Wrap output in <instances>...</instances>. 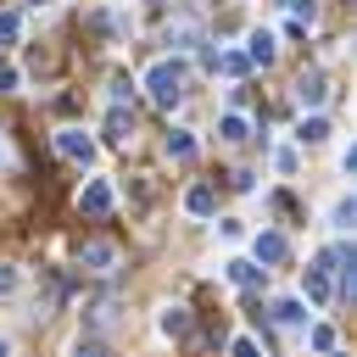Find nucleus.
<instances>
[{"mask_svg":"<svg viewBox=\"0 0 357 357\" xmlns=\"http://www.w3.org/2000/svg\"><path fill=\"white\" fill-rule=\"evenodd\" d=\"M145 89H151V100H156L162 112H173L178 95H184V67H178V61H156V67L145 73Z\"/></svg>","mask_w":357,"mask_h":357,"instance_id":"obj_1","label":"nucleus"},{"mask_svg":"<svg viewBox=\"0 0 357 357\" xmlns=\"http://www.w3.org/2000/svg\"><path fill=\"white\" fill-rule=\"evenodd\" d=\"M78 206H84L89 218H106V212L117 206V190H112L106 178H89V184H84V195H78Z\"/></svg>","mask_w":357,"mask_h":357,"instance_id":"obj_2","label":"nucleus"},{"mask_svg":"<svg viewBox=\"0 0 357 357\" xmlns=\"http://www.w3.org/2000/svg\"><path fill=\"white\" fill-rule=\"evenodd\" d=\"M251 251H257V257H251V262H257V268H273V262H284V257H290V240H284V234H279V229H262V234H257V245H251Z\"/></svg>","mask_w":357,"mask_h":357,"instance_id":"obj_3","label":"nucleus"},{"mask_svg":"<svg viewBox=\"0 0 357 357\" xmlns=\"http://www.w3.org/2000/svg\"><path fill=\"white\" fill-rule=\"evenodd\" d=\"M56 151H61L67 162H95V139H89L84 128H61V134H56Z\"/></svg>","mask_w":357,"mask_h":357,"instance_id":"obj_4","label":"nucleus"},{"mask_svg":"<svg viewBox=\"0 0 357 357\" xmlns=\"http://www.w3.org/2000/svg\"><path fill=\"white\" fill-rule=\"evenodd\" d=\"M223 273H229V284H240V290H257V284L268 279V268H257L251 257H229V262H223Z\"/></svg>","mask_w":357,"mask_h":357,"instance_id":"obj_5","label":"nucleus"},{"mask_svg":"<svg viewBox=\"0 0 357 357\" xmlns=\"http://www.w3.org/2000/svg\"><path fill=\"white\" fill-rule=\"evenodd\" d=\"M206 67L223 73V78H245V73H251V61H245L240 50H206Z\"/></svg>","mask_w":357,"mask_h":357,"instance_id":"obj_6","label":"nucleus"},{"mask_svg":"<svg viewBox=\"0 0 357 357\" xmlns=\"http://www.w3.org/2000/svg\"><path fill=\"white\" fill-rule=\"evenodd\" d=\"M78 262H84L89 273H112V262H117V245H106V240H89V245L78 251Z\"/></svg>","mask_w":357,"mask_h":357,"instance_id":"obj_7","label":"nucleus"},{"mask_svg":"<svg viewBox=\"0 0 357 357\" xmlns=\"http://www.w3.org/2000/svg\"><path fill=\"white\" fill-rule=\"evenodd\" d=\"M245 45H251V50H245V61H251V67H268V61L279 56V45H273V33H268V28H251V39H245Z\"/></svg>","mask_w":357,"mask_h":357,"instance_id":"obj_8","label":"nucleus"},{"mask_svg":"<svg viewBox=\"0 0 357 357\" xmlns=\"http://www.w3.org/2000/svg\"><path fill=\"white\" fill-rule=\"evenodd\" d=\"M212 206H218L212 184H190V190H184V212H190V218H212Z\"/></svg>","mask_w":357,"mask_h":357,"instance_id":"obj_9","label":"nucleus"},{"mask_svg":"<svg viewBox=\"0 0 357 357\" xmlns=\"http://www.w3.org/2000/svg\"><path fill=\"white\" fill-rule=\"evenodd\" d=\"M324 95H329V84H324V73H307V78L296 84V100H301V106H324Z\"/></svg>","mask_w":357,"mask_h":357,"instance_id":"obj_10","label":"nucleus"},{"mask_svg":"<svg viewBox=\"0 0 357 357\" xmlns=\"http://www.w3.org/2000/svg\"><path fill=\"white\" fill-rule=\"evenodd\" d=\"M218 134H223L229 145H240V139L251 134V123H245V112H223V117H218Z\"/></svg>","mask_w":357,"mask_h":357,"instance_id":"obj_11","label":"nucleus"},{"mask_svg":"<svg viewBox=\"0 0 357 357\" xmlns=\"http://www.w3.org/2000/svg\"><path fill=\"white\" fill-rule=\"evenodd\" d=\"M296 139H301V145H324V139H329V123L312 112V117H301V123H296Z\"/></svg>","mask_w":357,"mask_h":357,"instance_id":"obj_12","label":"nucleus"},{"mask_svg":"<svg viewBox=\"0 0 357 357\" xmlns=\"http://www.w3.org/2000/svg\"><path fill=\"white\" fill-rule=\"evenodd\" d=\"M301 290L312 296V307H324V301H329V273H324V268H307V273H301Z\"/></svg>","mask_w":357,"mask_h":357,"instance_id":"obj_13","label":"nucleus"},{"mask_svg":"<svg viewBox=\"0 0 357 357\" xmlns=\"http://www.w3.org/2000/svg\"><path fill=\"white\" fill-rule=\"evenodd\" d=\"M273 324H307V301L279 296V301H273Z\"/></svg>","mask_w":357,"mask_h":357,"instance_id":"obj_14","label":"nucleus"},{"mask_svg":"<svg viewBox=\"0 0 357 357\" xmlns=\"http://www.w3.org/2000/svg\"><path fill=\"white\" fill-rule=\"evenodd\" d=\"M128 134H134V117H128L123 106H112V112H106V139H117V145H123Z\"/></svg>","mask_w":357,"mask_h":357,"instance_id":"obj_15","label":"nucleus"},{"mask_svg":"<svg viewBox=\"0 0 357 357\" xmlns=\"http://www.w3.org/2000/svg\"><path fill=\"white\" fill-rule=\"evenodd\" d=\"M167 156H173V162H190V156H195V139H190V128H173V134H167Z\"/></svg>","mask_w":357,"mask_h":357,"instance_id":"obj_16","label":"nucleus"},{"mask_svg":"<svg viewBox=\"0 0 357 357\" xmlns=\"http://www.w3.org/2000/svg\"><path fill=\"white\" fill-rule=\"evenodd\" d=\"M162 335H173V340L190 335V307H167V312H162Z\"/></svg>","mask_w":357,"mask_h":357,"instance_id":"obj_17","label":"nucleus"},{"mask_svg":"<svg viewBox=\"0 0 357 357\" xmlns=\"http://www.w3.org/2000/svg\"><path fill=\"white\" fill-rule=\"evenodd\" d=\"M307 346H312V351H335V329H329V324H312V329H307Z\"/></svg>","mask_w":357,"mask_h":357,"instance_id":"obj_18","label":"nucleus"},{"mask_svg":"<svg viewBox=\"0 0 357 357\" xmlns=\"http://www.w3.org/2000/svg\"><path fill=\"white\" fill-rule=\"evenodd\" d=\"M22 39V17L17 11H0V45H17Z\"/></svg>","mask_w":357,"mask_h":357,"instance_id":"obj_19","label":"nucleus"},{"mask_svg":"<svg viewBox=\"0 0 357 357\" xmlns=\"http://www.w3.org/2000/svg\"><path fill=\"white\" fill-rule=\"evenodd\" d=\"M229 357H262V346H257V340H251V335H240V340H234V346H229Z\"/></svg>","mask_w":357,"mask_h":357,"instance_id":"obj_20","label":"nucleus"},{"mask_svg":"<svg viewBox=\"0 0 357 357\" xmlns=\"http://www.w3.org/2000/svg\"><path fill=\"white\" fill-rule=\"evenodd\" d=\"M273 167H279V173H296V151L279 145V151H273Z\"/></svg>","mask_w":357,"mask_h":357,"instance_id":"obj_21","label":"nucleus"},{"mask_svg":"<svg viewBox=\"0 0 357 357\" xmlns=\"http://www.w3.org/2000/svg\"><path fill=\"white\" fill-rule=\"evenodd\" d=\"M128 95H134V84H128V78L117 73V78H112V100H128Z\"/></svg>","mask_w":357,"mask_h":357,"instance_id":"obj_22","label":"nucleus"},{"mask_svg":"<svg viewBox=\"0 0 357 357\" xmlns=\"http://www.w3.org/2000/svg\"><path fill=\"white\" fill-rule=\"evenodd\" d=\"M218 229H223V240H240V234H245V223H240V218H223Z\"/></svg>","mask_w":357,"mask_h":357,"instance_id":"obj_23","label":"nucleus"},{"mask_svg":"<svg viewBox=\"0 0 357 357\" xmlns=\"http://www.w3.org/2000/svg\"><path fill=\"white\" fill-rule=\"evenodd\" d=\"M73 357H106V346H95V340H78V346H73Z\"/></svg>","mask_w":357,"mask_h":357,"instance_id":"obj_24","label":"nucleus"},{"mask_svg":"<svg viewBox=\"0 0 357 357\" xmlns=\"http://www.w3.org/2000/svg\"><path fill=\"white\" fill-rule=\"evenodd\" d=\"M6 89H17V67H6V61H0V95H6Z\"/></svg>","mask_w":357,"mask_h":357,"instance_id":"obj_25","label":"nucleus"},{"mask_svg":"<svg viewBox=\"0 0 357 357\" xmlns=\"http://www.w3.org/2000/svg\"><path fill=\"white\" fill-rule=\"evenodd\" d=\"M17 290V268H0V296H11Z\"/></svg>","mask_w":357,"mask_h":357,"instance_id":"obj_26","label":"nucleus"},{"mask_svg":"<svg viewBox=\"0 0 357 357\" xmlns=\"http://www.w3.org/2000/svg\"><path fill=\"white\" fill-rule=\"evenodd\" d=\"M0 357H11V346H6V340H0Z\"/></svg>","mask_w":357,"mask_h":357,"instance_id":"obj_27","label":"nucleus"},{"mask_svg":"<svg viewBox=\"0 0 357 357\" xmlns=\"http://www.w3.org/2000/svg\"><path fill=\"white\" fill-rule=\"evenodd\" d=\"M324 357H346V351H324Z\"/></svg>","mask_w":357,"mask_h":357,"instance_id":"obj_28","label":"nucleus"},{"mask_svg":"<svg viewBox=\"0 0 357 357\" xmlns=\"http://www.w3.org/2000/svg\"><path fill=\"white\" fill-rule=\"evenodd\" d=\"M28 6H50V0H28Z\"/></svg>","mask_w":357,"mask_h":357,"instance_id":"obj_29","label":"nucleus"}]
</instances>
